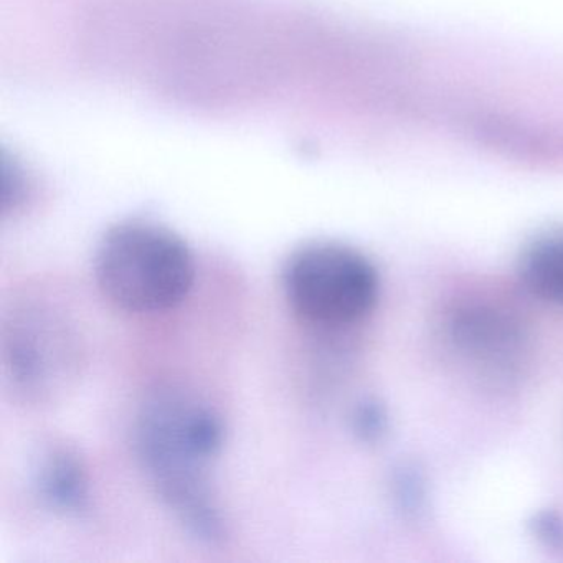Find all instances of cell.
Wrapping results in <instances>:
<instances>
[{"instance_id":"7","label":"cell","mask_w":563,"mask_h":563,"mask_svg":"<svg viewBox=\"0 0 563 563\" xmlns=\"http://www.w3.org/2000/svg\"><path fill=\"white\" fill-rule=\"evenodd\" d=\"M519 276L537 298L563 306V230L543 233L523 249Z\"/></svg>"},{"instance_id":"9","label":"cell","mask_w":563,"mask_h":563,"mask_svg":"<svg viewBox=\"0 0 563 563\" xmlns=\"http://www.w3.org/2000/svg\"><path fill=\"white\" fill-rule=\"evenodd\" d=\"M537 533L550 545H563V522L555 516L543 514L536 520Z\"/></svg>"},{"instance_id":"8","label":"cell","mask_w":563,"mask_h":563,"mask_svg":"<svg viewBox=\"0 0 563 563\" xmlns=\"http://www.w3.org/2000/svg\"><path fill=\"white\" fill-rule=\"evenodd\" d=\"M387 417L384 408L374 400H365L352 413V430L361 440L375 441L385 433Z\"/></svg>"},{"instance_id":"3","label":"cell","mask_w":563,"mask_h":563,"mask_svg":"<svg viewBox=\"0 0 563 563\" xmlns=\"http://www.w3.org/2000/svg\"><path fill=\"white\" fill-rule=\"evenodd\" d=\"M286 301L296 316L325 329L362 321L377 305L380 279L367 256L347 245L309 243L283 269Z\"/></svg>"},{"instance_id":"1","label":"cell","mask_w":563,"mask_h":563,"mask_svg":"<svg viewBox=\"0 0 563 563\" xmlns=\"http://www.w3.org/2000/svg\"><path fill=\"white\" fill-rule=\"evenodd\" d=\"M134 443L157 496L184 530L210 545L223 542L229 523L210 481L225 443L219 411L179 388H159L141 407Z\"/></svg>"},{"instance_id":"4","label":"cell","mask_w":563,"mask_h":563,"mask_svg":"<svg viewBox=\"0 0 563 563\" xmlns=\"http://www.w3.org/2000/svg\"><path fill=\"white\" fill-rule=\"evenodd\" d=\"M77 355L70 329L44 309H21L4 325V375L27 400H47L64 390L77 367Z\"/></svg>"},{"instance_id":"6","label":"cell","mask_w":563,"mask_h":563,"mask_svg":"<svg viewBox=\"0 0 563 563\" xmlns=\"http://www.w3.org/2000/svg\"><path fill=\"white\" fill-rule=\"evenodd\" d=\"M34 489L47 509L64 516H84L90 509V476L77 450L65 444L48 448L34 473Z\"/></svg>"},{"instance_id":"2","label":"cell","mask_w":563,"mask_h":563,"mask_svg":"<svg viewBox=\"0 0 563 563\" xmlns=\"http://www.w3.org/2000/svg\"><path fill=\"white\" fill-rule=\"evenodd\" d=\"M189 245L166 227L151 222L118 223L108 230L95 255V279L104 298L134 314L176 308L196 283Z\"/></svg>"},{"instance_id":"5","label":"cell","mask_w":563,"mask_h":563,"mask_svg":"<svg viewBox=\"0 0 563 563\" xmlns=\"http://www.w3.org/2000/svg\"><path fill=\"white\" fill-rule=\"evenodd\" d=\"M450 335L461 352L484 365H506L520 345V331L506 311L464 305L451 314Z\"/></svg>"}]
</instances>
